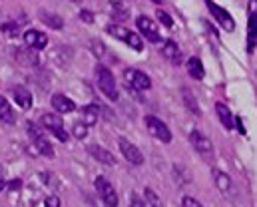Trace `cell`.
<instances>
[{
  "mask_svg": "<svg viewBox=\"0 0 257 207\" xmlns=\"http://www.w3.org/2000/svg\"><path fill=\"white\" fill-rule=\"evenodd\" d=\"M182 207H203L199 201H195L193 197H184L182 199Z\"/></svg>",
  "mask_w": 257,
  "mask_h": 207,
  "instance_id": "obj_30",
  "label": "cell"
},
{
  "mask_svg": "<svg viewBox=\"0 0 257 207\" xmlns=\"http://www.w3.org/2000/svg\"><path fill=\"white\" fill-rule=\"evenodd\" d=\"M154 2H156V4H160V2H162V0H154Z\"/></svg>",
  "mask_w": 257,
  "mask_h": 207,
  "instance_id": "obj_35",
  "label": "cell"
},
{
  "mask_svg": "<svg viewBox=\"0 0 257 207\" xmlns=\"http://www.w3.org/2000/svg\"><path fill=\"white\" fill-rule=\"evenodd\" d=\"M162 54H164V56L168 58V62H172L174 66H180V64H182V50H180V46H178L174 40H166V42H164Z\"/></svg>",
  "mask_w": 257,
  "mask_h": 207,
  "instance_id": "obj_15",
  "label": "cell"
},
{
  "mask_svg": "<svg viewBox=\"0 0 257 207\" xmlns=\"http://www.w3.org/2000/svg\"><path fill=\"white\" fill-rule=\"evenodd\" d=\"M40 18H42L44 24H48V26H52V28H62V26H64V22H62V18H60L58 14H52V12L42 10V12H40Z\"/></svg>",
  "mask_w": 257,
  "mask_h": 207,
  "instance_id": "obj_23",
  "label": "cell"
},
{
  "mask_svg": "<svg viewBox=\"0 0 257 207\" xmlns=\"http://www.w3.org/2000/svg\"><path fill=\"white\" fill-rule=\"evenodd\" d=\"M182 94H184V102H186V106L192 110L193 116H199L201 112H199V108H197V104H195V98H193V94L190 90H182Z\"/></svg>",
  "mask_w": 257,
  "mask_h": 207,
  "instance_id": "obj_25",
  "label": "cell"
},
{
  "mask_svg": "<svg viewBox=\"0 0 257 207\" xmlns=\"http://www.w3.org/2000/svg\"><path fill=\"white\" fill-rule=\"evenodd\" d=\"M50 104H52V108H54L58 114H70V112L76 110V104H74L68 96H64V94H54L52 100H50Z\"/></svg>",
  "mask_w": 257,
  "mask_h": 207,
  "instance_id": "obj_16",
  "label": "cell"
},
{
  "mask_svg": "<svg viewBox=\"0 0 257 207\" xmlns=\"http://www.w3.org/2000/svg\"><path fill=\"white\" fill-rule=\"evenodd\" d=\"M0 122H2V124H14V122H16L14 110L10 108L8 100L2 98V96H0Z\"/></svg>",
  "mask_w": 257,
  "mask_h": 207,
  "instance_id": "obj_20",
  "label": "cell"
},
{
  "mask_svg": "<svg viewBox=\"0 0 257 207\" xmlns=\"http://www.w3.org/2000/svg\"><path fill=\"white\" fill-rule=\"evenodd\" d=\"M44 205L46 207H60V199H58L56 195H50V197H46Z\"/></svg>",
  "mask_w": 257,
  "mask_h": 207,
  "instance_id": "obj_31",
  "label": "cell"
},
{
  "mask_svg": "<svg viewBox=\"0 0 257 207\" xmlns=\"http://www.w3.org/2000/svg\"><path fill=\"white\" fill-rule=\"evenodd\" d=\"M2 30H4V32H8V36H16V34H18V24H16V22L2 24Z\"/></svg>",
  "mask_w": 257,
  "mask_h": 207,
  "instance_id": "obj_29",
  "label": "cell"
},
{
  "mask_svg": "<svg viewBox=\"0 0 257 207\" xmlns=\"http://www.w3.org/2000/svg\"><path fill=\"white\" fill-rule=\"evenodd\" d=\"M146 128H148V132L156 139H160V141H164V143H170V141H172V132H170L168 126H166L162 120H158L156 116H146Z\"/></svg>",
  "mask_w": 257,
  "mask_h": 207,
  "instance_id": "obj_9",
  "label": "cell"
},
{
  "mask_svg": "<svg viewBox=\"0 0 257 207\" xmlns=\"http://www.w3.org/2000/svg\"><path fill=\"white\" fill-rule=\"evenodd\" d=\"M186 68H188V74H190L192 78H195V80H201V78L205 76V70H203L201 60H199V58H195V56L188 60V66H186Z\"/></svg>",
  "mask_w": 257,
  "mask_h": 207,
  "instance_id": "obj_21",
  "label": "cell"
},
{
  "mask_svg": "<svg viewBox=\"0 0 257 207\" xmlns=\"http://www.w3.org/2000/svg\"><path fill=\"white\" fill-rule=\"evenodd\" d=\"M156 16L160 18V22H162L166 28H172V26H174V20H172V16H170L168 12H164V10H158V12H156Z\"/></svg>",
  "mask_w": 257,
  "mask_h": 207,
  "instance_id": "obj_27",
  "label": "cell"
},
{
  "mask_svg": "<svg viewBox=\"0 0 257 207\" xmlns=\"http://www.w3.org/2000/svg\"><path fill=\"white\" fill-rule=\"evenodd\" d=\"M112 10H114V18H118V20H128L130 10H128V6H124L122 2H112Z\"/></svg>",
  "mask_w": 257,
  "mask_h": 207,
  "instance_id": "obj_24",
  "label": "cell"
},
{
  "mask_svg": "<svg viewBox=\"0 0 257 207\" xmlns=\"http://www.w3.org/2000/svg\"><path fill=\"white\" fill-rule=\"evenodd\" d=\"M28 134H30V138H32V141H34L38 153H42V155H46V157H52V155H54V147H52V143L48 141V138L44 136V132H42L36 124L28 122Z\"/></svg>",
  "mask_w": 257,
  "mask_h": 207,
  "instance_id": "obj_5",
  "label": "cell"
},
{
  "mask_svg": "<svg viewBox=\"0 0 257 207\" xmlns=\"http://www.w3.org/2000/svg\"><path fill=\"white\" fill-rule=\"evenodd\" d=\"M24 44L30 46V48L42 50V48H46L48 38H46V34H42L38 30H28V32H24Z\"/></svg>",
  "mask_w": 257,
  "mask_h": 207,
  "instance_id": "obj_14",
  "label": "cell"
},
{
  "mask_svg": "<svg viewBox=\"0 0 257 207\" xmlns=\"http://www.w3.org/2000/svg\"><path fill=\"white\" fill-rule=\"evenodd\" d=\"M96 191H98L100 199L104 201L106 207H118V193H116L114 185L104 175H98L96 177Z\"/></svg>",
  "mask_w": 257,
  "mask_h": 207,
  "instance_id": "obj_4",
  "label": "cell"
},
{
  "mask_svg": "<svg viewBox=\"0 0 257 207\" xmlns=\"http://www.w3.org/2000/svg\"><path fill=\"white\" fill-rule=\"evenodd\" d=\"M108 34H112V36L118 38V40H124L130 48H134L136 52H142V50H144V44H142L140 34H134L132 30H128V28L122 26V24H110V26H108Z\"/></svg>",
  "mask_w": 257,
  "mask_h": 207,
  "instance_id": "obj_2",
  "label": "cell"
},
{
  "mask_svg": "<svg viewBox=\"0 0 257 207\" xmlns=\"http://www.w3.org/2000/svg\"><path fill=\"white\" fill-rule=\"evenodd\" d=\"M4 185H6V183H4V179H2V175H0V191L4 189Z\"/></svg>",
  "mask_w": 257,
  "mask_h": 207,
  "instance_id": "obj_34",
  "label": "cell"
},
{
  "mask_svg": "<svg viewBox=\"0 0 257 207\" xmlns=\"http://www.w3.org/2000/svg\"><path fill=\"white\" fill-rule=\"evenodd\" d=\"M118 145H120V151H122V155L126 157V161H130L132 165H142V163H144L142 151H140L132 141H128L126 138H120Z\"/></svg>",
  "mask_w": 257,
  "mask_h": 207,
  "instance_id": "obj_12",
  "label": "cell"
},
{
  "mask_svg": "<svg viewBox=\"0 0 257 207\" xmlns=\"http://www.w3.org/2000/svg\"><path fill=\"white\" fill-rule=\"evenodd\" d=\"M40 124L44 126V130H48L52 136H56V139L68 141V132L64 130V124H62V118L60 116H56V114H44L40 118Z\"/></svg>",
  "mask_w": 257,
  "mask_h": 207,
  "instance_id": "obj_6",
  "label": "cell"
},
{
  "mask_svg": "<svg viewBox=\"0 0 257 207\" xmlns=\"http://www.w3.org/2000/svg\"><path fill=\"white\" fill-rule=\"evenodd\" d=\"M72 134L76 136L78 139H84L88 136V126L84 124V122H80V124H74V128H72Z\"/></svg>",
  "mask_w": 257,
  "mask_h": 207,
  "instance_id": "obj_26",
  "label": "cell"
},
{
  "mask_svg": "<svg viewBox=\"0 0 257 207\" xmlns=\"http://www.w3.org/2000/svg\"><path fill=\"white\" fill-rule=\"evenodd\" d=\"M190 141H192L193 149L205 159V161H213V145H211V139L207 136H203L199 130H193L190 134Z\"/></svg>",
  "mask_w": 257,
  "mask_h": 207,
  "instance_id": "obj_3",
  "label": "cell"
},
{
  "mask_svg": "<svg viewBox=\"0 0 257 207\" xmlns=\"http://www.w3.org/2000/svg\"><path fill=\"white\" fill-rule=\"evenodd\" d=\"M96 80H98V88L102 90V94H104L108 100L116 102V100L120 98L116 78H114V74L106 68V66H98V68H96Z\"/></svg>",
  "mask_w": 257,
  "mask_h": 207,
  "instance_id": "obj_1",
  "label": "cell"
},
{
  "mask_svg": "<svg viewBox=\"0 0 257 207\" xmlns=\"http://www.w3.org/2000/svg\"><path fill=\"white\" fill-rule=\"evenodd\" d=\"M257 44V0H249V20H247V50L253 52Z\"/></svg>",
  "mask_w": 257,
  "mask_h": 207,
  "instance_id": "obj_11",
  "label": "cell"
},
{
  "mask_svg": "<svg viewBox=\"0 0 257 207\" xmlns=\"http://www.w3.org/2000/svg\"><path fill=\"white\" fill-rule=\"evenodd\" d=\"M146 199L150 201V205H152V207H164V205H162V201L158 199V195H156V193H154L150 187L146 189Z\"/></svg>",
  "mask_w": 257,
  "mask_h": 207,
  "instance_id": "obj_28",
  "label": "cell"
},
{
  "mask_svg": "<svg viewBox=\"0 0 257 207\" xmlns=\"http://www.w3.org/2000/svg\"><path fill=\"white\" fill-rule=\"evenodd\" d=\"M124 78L128 82L130 88L134 90H150L152 88V80L148 74H144L142 70H136V68H128L124 72Z\"/></svg>",
  "mask_w": 257,
  "mask_h": 207,
  "instance_id": "obj_10",
  "label": "cell"
},
{
  "mask_svg": "<svg viewBox=\"0 0 257 207\" xmlns=\"http://www.w3.org/2000/svg\"><path fill=\"white\" fill-rule=\"evenodd\" d=\"M205 4H207V8H209L211 16L221 24L223 30H227V32H233V30H235V20H233V16H231L225 8H221V6L215 4L213 0H205Z\"/></svg>",
  "mask_w": 257,
  "mask_h": 207,
  "instance_id": "obj_7",
  "label": "cell"
},
{
  "mask_svg": "<svg viewBox=\"0 0 257 207\" xmlns=\"http://www.w3.org/2000/svg\"><path fill=\"white\" fill-rule=\"evenodd\" d=\"M80 18H82L84 22L90 24V22H94V12H90V10H82V12H80Z\"/></svg>",
  "mask_w": 257,
  "mask_h": 207,
  "instance_id": "obj_32",
  "label": "cell"
},
{
  "mask_svg": "<svg viewBox=\"0 0 257 207\" xmlns=\"http://www.w3.org/2000/svg\"><path fill=\"white\" fill-rule=\"evenodd\" d=\"M213 181H215V185H217V189L221 191V193H229L231 191V177L225 173V171H219V169H213Z\"/></svg>",
  "mask_w": 257,
  "mask_h": 207,
  "instance_id": "obj_19",
  "label": "cell"
},
{
  "mask_svg": "<svg viewBox=\"0 0 257 207\" xmlns=\"http://www.w3.org/2000/svg\"><path fill=\"white\" fill-rule=\"evenodd\" d=\"M136 26H138V30L142 32V36L144 38H148L150 42H160L162 40V36H160V30H158V24L150 18V16H138L136 18Z\"/></svg>",
  "mask_w": 257,
  "mask_h": 207,
  "instance_id": "obj_8",
  "label": "cell"
},
{
  "mask_svg": "<svg viewBox=\"0 0 257 207\" xmlns=\"http://www.w3.org/2000/svg\"><path fill=\"white\" fill-rule=\"evenodd\" d=\"M88 153L96 159V161H100V163H104V165H116V157H114V153H110L108 149H104L102 145H88Z\"/></svg>",
  "mask_w": 257,
  "mask_h": 207,
  "instance_id": "obj_13",
  "label": "cell"
},
{
  "mask_svg": "<svg viewBox=\"0 0 257 207\" xmlns=\"http://www.w3.org/2000/svg\"><path fill=\"white\" fill-rule=\"evenodd\" d=\"M215 112H217V118H219V122L223 124V128H225V130H233L235 118H233V114L229 112V108H227L225 104L217 102V104H215Z\"/></svg>",
  "mask_w": 257,
  "mask_h": 207,
  "instance_id": "obj_18",
  "label": "cell"
},
{
  "mask_svg": "<svg viewBox=\"0 0 257 207\" xmlns=\"http://www.w3.org/2000/svg\"><path fill=\"white\" fill-rule=\"evenodd\" d=\"M12 98H14V102H16L22 110H28V108L32 106V94H30L24 86H16V88L12 90Z\"/></svg>",
  "mask_w": 257,
  "mask_h": 207,
  "instance_id": "obj_17",
  "label": "cell"
},
{
  "mask_svg": "<svg viewBox=\"0 0 257 207\" xmlns=\"http://www.w3.org/2000/svg\"><path fill=\"white\" fill-rule=\"evenodd\" d=\"M130 207H148V205H146L142 199H138V197L134 195V197H132V201H130Z\"/></svg>",
  "mask_w": 257,
  "mask_h": 207,
  "instance_id": "obj_33",
  "label": "cell"
},
{
  "mask_svg": "<svg viewBox=\"0 0 257 207\" xmlns=\"http://www.w3.org/2000/svg\"><path fill=\"white\" fill-rule=\"evenodd\" d=\"M98 112H100V108L98 106H94V104H90V106H84L82 108V116H84V124L90 128V126H94L96 122H98Z\"/></svg>",
  "mask_w": 257,
  "mask_h": 207,
  "instance_id": "obj_22",
  "label": "cell"
}]
</instances>
